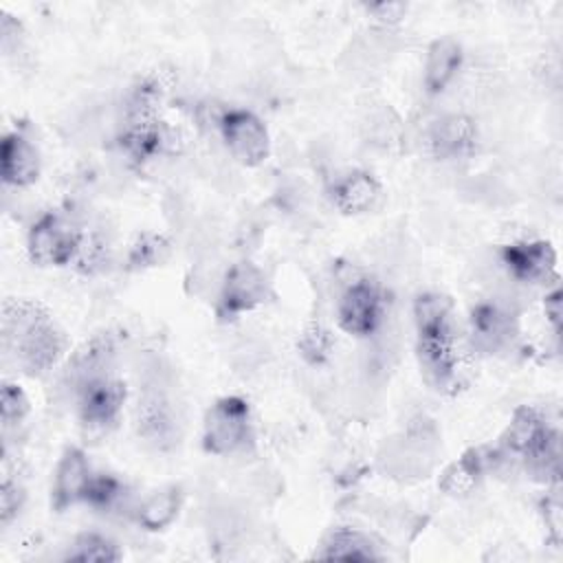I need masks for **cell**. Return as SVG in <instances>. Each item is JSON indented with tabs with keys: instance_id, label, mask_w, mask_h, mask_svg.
Returning <instances> with one entry per match:
<instances>
[{
	"instance_id": "cell-1",
	"label": "cell",
	"mask_w": 563,
	"mask_h": 563,
	"mask_svg": "<svg viewBox=\"0 0 563 563\" xmlns=\"http://www.w3.org/2000/svg\"><path fill=\"white\" fill-rule=\"evenodd\" d=\"M0 330L4 354L29 376L46 374L66 356L68 339L64 328L35 299H4Z\"/></svg>"
},
{
	"instance_id": "cell-14",
	"label": "cell",
	"mask_w": 563,
	"mask_h": 563,
	"mask_svg": "<svg viewBox=\"0 0 563 563\" xmlns=\"http://www.w3.org/2000/svg\"><path fill=\"white\" fill-rule=\"evenodd\" d=\"M464 59L462 44L455 37H438L429 44L427 48V59H424V90L429 95H440L457 75L460 66Z\"/></svg>"
},
{
	"instance_id": "cell-16",
	"label": "cell",
	"mask_w": 563,
	"mask_h": 563,
	"mask_svg": "<svg viewBox=\"0 0 563 563\" xmlns=\"http://www.w3.org/2000/svg\"><path fill=\"white\" fill-rule=\"evenodd\" d=\"M183 508V488L178 484H167L152 490L134 510L136 523L147 532L167 530Z\"/></svg>"
},
{
	"instance_id": "cell-12",
	"label": "cell",
	"mask_w": 563,
	"mask_h": 563,
	"mask_svg": "<svg viewBox=\"0 0 563 563\" xmlns=\"http://www.w3.org/2000/svg\"><path fill=\"white\" fill-rule=\"evenodd\" d=\"M431 156L440 161H453L471 154L477 143V128L466 114H444L435 119L427 134Z\"/></svg>"
},
{
	"instance_id": "cell-4",
	"label": "cell",
	"mask_w": 563,
	"mask_h": 563,
	"mask_svg": "<svg viewBox=\"0 0 563 563\" xmlns=\"http://www.w3.org/2000/svg\"><path fill=\"white\" fill-rule=\"evenodd\" d=\"M251 438V409L240 396L218 398L205 413L202 449L211 455H231Z\"/></svg>"
},
{
	"instance_id": "cell-26",
	"label": "cell",
	"mask_w": 563,
	"mask_h": 563,
	"mask_svg": "<svg viewBox=\"0 0 563 563\" xmlns=\"http://www.w3.org/2000/svg\"><path fill=\"white\" fill-rule=\"evenodd\" d=\"M299 347H301V354L312 361V363H319L328 356V350H330V336L328 332L319 325V323H312L303 330V336L299 341Z\"/></svg>"
},
{
	"instance_id": "cell-23",
	"label": "cell",
	"mask_w": 563,
	"mask_h": 563,
	"mask_svg": "<svg viewBox=\"0 0 563 563\" xmlns=\"http://www.w3.org/2000/svg\"><path fill=\"white\" fill-rule=\"evenodd\" d=\"M123 497H125L123 482L117 479L114 475L101 473V475H92L84 501L101 512H110L123 501Z\"/></svg>"
},
{
	"instance_id": "cell-9",
	"label": "cell",
	"mask_w": 563,
	"mask_h": 563,
	"mask_svg": "<svg viewBox=\"0 0 563 563\" xmlns=\"http://www.w3.org/2000/svg\"><path fill=\"white\" fill-rule=\"evenodd\" d=\"M501 262L523 284H550V279H556V251L548 240L506 244L501 249Z\"/></svg>"
},
{
	"instance_id": "cell-8",
	"label": "cell",
	"mask_w": 563,
	"mask_h": 563,
	"mask_svg": "<svg viewBox=\"0 0 563 563\" xmlns=\"http://www.w3.org/2000/svg\"><path fill=\"white\" fill-rule=\"evenodd\" d=\"M268 297V282L262 268L253 262H238L233 264L220 288L218 297V312L222 317H238L242 312H251L262 306Z\"/></svg>"
},
{
	"instance_id": "cell-2",
	"label": "cell",
	"mask_w": 563,
	"mask_h": 563,
	"mask_svg": "<svg viewBox=\"0 0 563 563\" xmlns=\"http://www.w3.org/2000/svg\"><path fill=\"white\" fill-rule=\"evenodd\" d=\"M413 321L418 334V361L427 380L438 387H451L460 372L457 330L453 303L440 292H422L413 301Z\"/></svg>"
},
{
	"instance_id": "cell-24",
	"label": "cell",
	"mask_w": 563,
	"mask_h": 563,
	"mask_svg": "<svg viewBox=\"0 0 563 563\" xmlns=\"http://www.w3.org/2000/svg\"><path fill=\"white\" fill-rule=\"evenodd\" d=\"M29 396L24 394V389L18 383L4 380L2 389H0V420H2V429H15L18 424L24 422V418L29 416Z\"/></svg>"
},
{
	"instance_id": "cell-21",
	"label": "cell",
	"mask_w": 563,
	"mask_h": 563,
	"mask_svg": "<svg viewBox=\"0 0 563 563\" xmlns=\"http://www.w3.org/2000/svg\"><path fill=\"white\" fill-rule=\"evenodd\" d=\"M64 559L79 561V563H117L123 559V552L106 534L81 532L79 537H75V541L68 548Z\"/></svg>"
},
{
	"instance_id": "cell-10",
	"label": "cell",
	"mask_w": 563,
	"mask_h": 563,
	"mask_svg": "<svg viewBox=\"0 0 563 563\" xmlns=\"http://www.w3.org/2000/svg\"><path fill=\"white\" fill-rule=\"evenodd\" d=\"M90 462L79 446H68L57 460L53 484H51V506L57 512L86 499V490L92 479Z\"/></svg>"
},
{
	"instance_id": "cell-17",
	"label": "cell",
	"mask_w": 563,
	"mask_h": 563,
	"mask_svg": "<svg viewBox=\"0 0 563 563\" xmlns=\"http://www.w3.org/2000/svg\"><path fill=\"white\" fill-rule=\"evenodd\" d=\"M550 429L552 427L545 422L539 409L523 405L512 413L506 431L501 433L499 444L506 453L521 460Z\"/></svg>"
},
{
	"instance_id": "cell-28",
	"label": "cell",
	"mask_w": 563,
	"mask_h": 563,
	"mask_svg": "<svg viewBox=\"0 0 563 563\" xmlns=\"http://www.w3.org/2000/svg\"><path fill=\"white\" fill-rule=\"evenodd\" d=\"M543 310H545V317H548L550 325L554 328V332H559V323H561V290L559 288H554L552 292L545 295Z\"/></svg>"
},
{
	"instance_id": "cell-3",
	"label": "cell",
	"mask_w": 563,
	"mask_h": 563,
	"mask_svg": "<svg viewBox=\"0 0 563 563\" xmlns=\"http://www.w3.org/2000/svg\"><path fill=\"white\" fill-rule=\"evenodd\" d=\"M84 246L81 231L62 213H44L26 235L29 260L44 268L66 266L79 257Z\"/></svg>"
},
{
	"instance_id": "cell-25",
	"label": "cell",
	"mask_w": 563,
	"mask_h": 563,
	"mask_svg": "<svg viewBox=\"0 0 563 563\" xmlns=\"http://www.w3.org/2000/svg\"><path fill=\"white\" fill-rule=\"evenodd\" d=\"M24 499H26L24 486L7 473L0 486V523L2 526H9L18 517V512L24 506Z\"/></svg>"
},
{
	"instance_id": "cell-20",
	"label": "cell",
	"mask_w": 563,
	"mask_h": 563,
	"mask_svg": "<svg viewBox=\"0 0 563 563\" xmlns=\"http://www.w3.org/2000/svg\"><path fill=\"white\" fill-rule=\"evenodd\" d=\"M172 431H174V420L167 402L158 394L147 396L139 407V433L147 442H154L156 446H161L172 440Z\"/></svg>"
},
{
	"instance_id": "cell-27",
	"label": "cell",
	"mask_w": 563,
	"mask_h": 563,
	"mask_svg": "<svg viewBox=\"0 0 563 563\" xmlns=\"http://www.w3.org/2000/svg\"><path fill=\"white\" fill-rule=\"evenodd\" d=\"M365 9L378 24H385V26L398 24L407 15L405 2H376V4H367Z\"/></svg>"
},
{
	"instance_id": "cell-22",
	"label": "cell",
	"mask_w": 563,
	"mask_h": 563,
	"mask_svg": "<svg viewBox=\"0 0 563 563\" xmlns=\"http://www.w3.org/2000/svg\"><path fill=\"white\" fill-rule=\"evenodd\" d=\"M172 255V242L163 233L143 231L134 238L128 253V264L132 268H154L167 262Z\"/></svg>"
},
{
	"instance_id": "cell-15",
	"label": "cell",
	"mask_w": 563,
	"mask_h": 563,
	"mask_svg": "<svg viewBox=\"0 0 563 563\" xmlns=\"http://www.w3.org/2000/svg\"><path fill=\"white\" fill-rule=\"evenodd\" d=\"M515 323L497 303H479L471 312V341L482 352H497L512 336Z\"/></svg>"
},
{
	"instance_id": "cell-18",
	"label": "cell",
	"mask_w": 563,
	"mask_h": 563,
	"mask_svg": "<svg viewBox=\"0 0 563 563\" xmlns=\"http://www.w3.org/2000/svg\"><path fill=\"white\" fill-rule=\"evenodd\" d=\"M317 559L325 561H376L380 554L367 534L356 528H334L325 534Z\"/></svg>"
},
{
	"instance_id": "cell-7",
	"label": "cell",
	"mask_w": 563,
	"mask_h": 563,
	"mask_svg": "<svg viewBox=\"0 0 563 563\" xmlns=\"http://www.w3.org/2000/svg\"><path fill=\"white\" fill-rule=\"evenodd\" d=\"M220 132L231 156L246 167L262 165L271 154L268 130L251 110H227L220 119Z\"/></svg>"
},
{
	"instance_id": "cell-11",
	"label": "cell",
	"mask_w": 563,
	"mask_h": 563,
	"mask_svg": "<svg viewBox=\"0 0 563 563\" xmlns=\"http://www.w3.org/2000/svg\"><path fill=\"white\" fill-rule=\"evenodd\" d=\"M42 172V158L35 143L22 132H9L0 145V176L9 187H31Z\"/></svg>"
},
{
	"instance_id": "cell-6",
	"label": "cell",
	"mask_w": 563,
	"mask_h": 563,
	"mask_svg": "<svg viewBox=\"0 0 563 563\" xmlns=\"http://www.w3.org/2000/svg\"><path fill=\"white\" fill-rule=\"evenodd\" d=\"M383 319V295L374 279L356 277L336 301L339 328L352 336H369Z\"/></svg>"
},
{
	"instance_id": "cell-5",
	"label": "cell",
	"mask_w": 563,
	"mask_h": 563,
	"mask_svg": "<svg viewBox=\"0 0 563 563\" xmlns=\"http://www.w3.org/2000/svg\"><path fill=\"white\" fill-rule=\"evenodd\" d=\"M125 385L108 374L95 376L77 387V413L88 431H110L123 411Z\"/></svg>"
},
{
	"instance_id": "cell-13",
	"label": "cell",
	"mask_w": 563,
	"mask_h": 563,
	"mask_svg": "<svg viewBox=\"0 0 563 563\" xmlns=\"http://www.w3.org/2000/svg\"><path fill=\"white\" fill-rule=\"evenodd\" d=\"M383 196L380 183L374 178V174L354 169L345 176H341L330 191L332 205L343 213V216H361L372 211Z\"/></svg>"
},
{
	"instance_id": "cell-19",
	"label": "cell",
	"mask_w": 563,
	"mask_h": 563,
	"mask_svg": "<svg viewBox=\"0 0 563 563\" xmlns=\"http://www.w3.org/2000/svg\"><path fill=\"white\" fill-rule=\"evenodd\" d=\"M486 471V457L479 449H468L455 462H451L440 475V490L451 497H466L475 490Z\"/></svg>"
}]
</instances>
